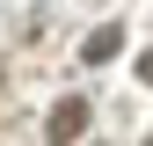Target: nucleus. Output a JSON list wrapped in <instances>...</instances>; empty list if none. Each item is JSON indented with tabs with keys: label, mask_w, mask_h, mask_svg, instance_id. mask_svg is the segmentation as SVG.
<instances>
[{
	"label": "nucleus",
	"mask_w": 153,
	"mask_h": 146,
	"mask_svg": "<svg viewBox=\"0 0 153 146\" xmlns=\"http://www.w3.org/2000/svg\"><path fill=\"white\" fill-rule=\"evenodd\" d=\"M88 132V95H66L59 110H51V146H73Z\"/></svg>",
	"instance_id": "1"
},
{
	"label": "nucleus",
	"mask_w": 153,
	"mask_h": 146,
	"mask_svg": "<svg viewBox=\"0 0 153 146\" xmlns=\"http://www.w3.org/2000/svg\"><path fill=\"white\" fill-rule=\"evenodd\" d=\"M139 80H146V88H153V51H146V59H139Z\"/></svg>",
	"instance_id": "3"
},
{
	"label": "nucleus",
	"mask_w": 153,
	"mask_h": 146,
	"mask_svg": "<svg viewBox=\"0 0 153 146\" xmlns=\"http://www.w3.org/2000/svg\"><path fill=\"white\" fill-rule=\"evenodd\" d=\"M117 51H124V29H95L88 44H80V59H88V66H109Z\"/></svg>",
	"instance_id": "2"
}]
</instances>
